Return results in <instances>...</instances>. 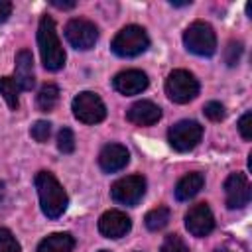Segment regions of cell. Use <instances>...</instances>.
<instances>
[{"label": "cell", "mask_w": 252, "mask_h": 252, "mask_svg": "<svg viewBox=\"0 0 252 252\" xmlns=\"http://www.w3.org/2000/svg\"><path fill=\"white\" fill-rule=\"evenodd\" d=\"M35 189H37L43 215L47 219H59L67 209L69 199L61 183L57 181V177L49 171H39L35 175Z\"/></svg>", "instance_id": "1"}, {"label": "cell", "mask_w": 252, "mask_h": 252, "mask_svg": "<svg viewBox=\"0 0 252 252\" xmlns=\"http://www.w3.org/2000/svg\"><path fill=\"white\" fill-rule=\"evenodd\" d=\"M37 47H39L41 63L47 71H59L65 65V51L55 30V22L47 14L41 16L37 26Z\"/></svg>", "instance_id": "2"}, {"label": "cell", "mask_w": 252, "mask_h": 252, "mask_svg": "<svg viewBox=\"0 0 252 252\" xmlns=\"http://www.w3.org/2000/svg\"><path fill=\"white\" fill-rule=\"evenodd\" d=\"M148 45H150V37H148L146 30L132 24V26L122 28L114 35V39L110 43V49L118 57H136V55L144 53L148 49Z\"/></svg>", "instance_id": "3"}, {"label": "cell", "mask_w": 252, "mask_h": 252, "mask_svg": "<svg viewBox=\"0 0 252 252\" xmlns=\"http://www.w3.org/2000/svg\"><path fill=\"white\" fill-rule=\"evenodd\" d=\"M183 43L191 53L201 57H211L217 51V33L211 28V24L197 20L185 30Z\"/></svg>", "instance_id": "4"}, {"label": "cell", "mask_w": 252, "mask_h": 252, "mask_svg": "<svg viewBox=\"0 0 252 252\" xmlns=\"http://www.w3.org/2000/svg\"><path fill=\"white\" fill-rule=\"evenodd\" d=\"M165 94L177 104H185L199 94V81L185 69H175L165 79Z\"/></svg>", "instance_id": "5"}, {"label": "cell", "mask_w": 252, "mask_h": 252, "mask_svg": "<svg viewBox=\"0 0 252 252\" xmlns=\"http://www.w3.org/2000/svg\"><path fill=\"white\" fill-rule=\"evenodd\" d=\"M73 114L83 124H98L106 118V106L96 93L83 91L73 98Z\"/></svg>", "instance_id": "6"}, {"label": "cell", "mask_w": 252, "mask_h": 252, "mask_svg": "<svg viewBox=\"0 0 252 252\" xmlns=\"http://www.w3.org/2000/svg\"><path fill=\"white\" fill-rule=\"evenodd\" d=\"M203 138V126L195 120H179L167 130V140L173 150L189 152L193 150Z\"/></svg>", "instance_id": "7"}, {"label": "cell", "mask_w": 252, "mask_h": 252, "mask_svg": "<svg viewBox=\"0 0 252 252\" xmlns=\"http://www.w3.org/2000/svg\"><path fill=\"white\" fill-rule=\"evenodd\" d=\"M65 37L67 41L81 51H87L91 47H94L96 39H98V28L85 18H73L67 22L65 26Z\"/></svg>", "instance_id": "8"}, {"label": "cell", "mask_w": 252, "mask_h": 252, "mask_svg": "<svg viewBox=\"0 0 252 252\" xmlns=\"http://www.w3.org/2000/svg\"><path fill=\"white\" fill-rule=\"evenodd\" d=\"M144 193H146V179L142 175H126V177H120L110 187V197L116 203L128 205V207L138 205V201L144 197Z\"/></svg>", "instance_id": "9"}, {"label": "cell", "mask_w": 252, "mask_h": 252, "mask_svg": "<svg viewBox=\"0 0 252 252\" xmlns=\"http://www.w3.org/2000/svg\"><path fill=\"white\" fill-rule=\"evenodd\" d=\"M224 203L228 209H242L250 203V183L244 173H230L226 177Z\"/></svg>", "instance_id": "10"}, {"label": "cell", "mask_w": 252, "mask_h": 252, "mask_svg": "<svg viewBox=\"0 0 252 252\" xmlns=\"http://www.w3.org/2000/svg\"><path fill=\"white\" fill-rule=\"evenodd\" d=\"M185 228L193 236H207L215 228V217L207 203H197L185 213Z\"/></svg>", "instance_id": "11"}, {"label": "cell", "mask_w": 252, "mask_h": 252, "mask_svg": "<svg viewBox=\"0 0 252 252\" xmlns=\"http://www.w3.org/2000/svg\"><path fill=\"white\" fill-rule=\"evenodd\" d=\"M130 228H132L130 217L116 209L102 213V217L98 219V230L106 238H122L130 232Z\"/></svg>", "instance_id": "12"}, {"label": "cell", "mask_w": 252, "mask_h": 252, "mask_svg": "<svg viewBox=\"0 0 252 252\" xmlns=\"http://www.w3.org/2000/svg\"><path fill=\"white\" fill-rule=\"evenodd\" d=\"M112 87L114 91H118L120 94H140L142 91L148 89V75L140 69H126L120 71L118 75H114L112 79Z\"/></svg>", "instance_id": "13"}, {"label": "cell", "mask_w": 252, "mask_h": 252, "mask_svg": "<svg viewBox=\"0 0 252 252\" xmlns=\"http://www.w3.org/2000/svg\"><path fill=\"white\" fill-rule=\"evenodd\" d=\"M130 161V154L122 144H106L98 154V165L106 173L120 171Z\"/></svg>", "instance_id": "14"}, {"label": "cell", "mask_w": 252, "mask_h": 252, "mask_svg": "<svg viewBox=\"0 0 252 252\" xmlns=\"http://www.w3.org/2000/svg\"><path fill=\"white\" fill-rule=\"evenodd\" d=\"M126 118L136 126H152L161 118V108L152 100H138L126 110Z\"/></svg>", "instance_id": "15"}, {"label": "cell", "mask_w": 252, "mask_h": 252, "mask_svg": "<svg viewBox=\"0 0 252 252\" xmlns=\"http://www.w3.org/2000/svg\"><path fill=\"white\" fill-rule=\"evenodd\" d=\"M16 83L20 85L22 91H32L35 77H33V57L32 51L20 49L16 53Z\"/></svg>", "instance_id": "16"}, {"label": "cell", "mask_w": 252, "mask_h": 252, "mask_svg": "<svg viewBox=\"0 0 252 252\" xmlns=\"http://www.w3.org/2000/svg\"><path fill=\"white\" fill-rule=\"evenodd\" d=\"M203 185H205L203 173H199V171L187 173V175H183V177L177 181V185H175V189H173L175 199H177V201H189V199H193V197L203 189Z\"/></svg>", "instance_id": "17"}, {"label": "cell", "mask_w": 252, "mask_h": 252, "mask_svg": "<svg viewBox=\"0 0 252 252\" xmlns=\"http://www.w3.org/2000/svg\"><path fill=\"white\" fill-rule=\"evenodd\" d=\"M75 238L69 232H53L37 244V252H71Z\"/></svg>", "instance_id": "18"}, {"label": "cell", "mask_w": 252, "mask_h": 252, "mask_svg": "<svg viewBox=\"0 0 252 252\" xmlns=\"http://www.w3.org/2000/svg\"><path fill=\"white\" fill-rule=\"evenodd\" d=\"M59 102V87L53 83H45L41 85L39 93H37V108L41 112H51Z\"/></svg>", "instance_id": "19"}, {"label": "cell", "mask_w": 252, "mask_h": 252, "mask_svg": "<svg viewBox=\"0 0 252 252\" xmlns=\"http://www.w3.org/2000/svg\"><path fill=\"white\" fill-rule=\"evenodd\" d=\"M169 219H171V213H169L167 207H156V209H152V211L146 213L144 222H146V228L148 230L158 232V230H161V228H165L169 224Z\"/></svg>", "instance_id": "20"}, {"label": "cell", "mask_w": 252, "mask_h": 252, "mask_svg": "<svg viewBox=\"0 0 252 252\" xmlns=\"http://www.w3.org/2000/svg\"><path fill=\"white\" fill-rule=\"evenodd\" d=\"M20 85L16 83V79L14 77H2L0 79V94L4 96V100H6V104L10 106V110H18V106H20Z\"/></svg>", "instance_id": "21"}, {"label": "cell", "mask_w": 252, "mask_h": 252, "mask_svg": "<svg viewBox=\"0 0 252 252\" xmlns=\"http://www.w3.org/2000/svg\"><path fill=\"white\" fill-rule=\"evenodd\" d=\"M159 252H189V246L179 234H167L161 242Z\"/></svg>", "instance_id": "22"}, {"label": "cell", "mask_w": 252, "mask_h": 252, "mask_svg": "<svg viewBox=\"0 0 252 252\" xmlns=\"http://www.w3.org/2000/svg\"><path fill=\"white\" fill-rule=\"evenodd\" d=\"M57 148L61 154H73L75 152V136L71 128H61L57 134Z\"/></svg>", "instance_id": "23"}, {"label": "cell", "mask_w": 252, "mask_h": 252, "mask_svg": "<svg viewBox=\"0 0 252 252\" xmlns=\"http://www.w3.org/2000/svg\"><path fill=\"white\" fill-rule=\"evenodd\" d=\"M0 252H22L20 242L8 228H0Z\"/></svg>", "instance_id": "24"}, {"label": "cell", "mask_w": 252, "mask_h": 252, "mask_svg": "<svg viewBox=\"0 0 252 252\" xmlns=\"http://www.w3.org/2000/svg\"><path fill=\"white\" fill-rule=\"evenodd\" d=\"M30 134H32V138H33L35 142L43 144V142H47V138H49V134H51V124H49L47 120H35L33 126L30 128Z\"/></svg>", "instance_id": "25"}, {"label": "cell", "mask_w": 252, "mask_h": 252, "mask_svg": "<svg viewBox=\"0 0 252 252\" xmlns=\"http://www.w3.org/2000/svg\"><path fill=\"white\" fill-rule=\"evenodd\" d=\"M240 55H242V43L240 41H230L228 47L224 49V61L228 67H234L238 61H240Z\"/></svg>", "instance_id": "26"}, {"label": "cell", "mask_w": 252, "mask_h": 252, "mask_svg": "<svg viewBox=\"0 0 252 252\" xmlns=\"http://www.w3.org/2000/svg\"><path fill=\"white\" fill-rule=\"evenodd\" d=\"M203 112H205V116H207L209 120H213V122H219V120L224 118V106H222L220 102H217V100L207 102L205 108H203Z\"/></svg>", "instance_id": "27"}, {"label": "cell", "mask_w": 252, "mask_h": 252, "mask_svg": "<svg viewBox=\"0 0 252 252\" xmlns=\"http://www.w3.org/2000/svg\"><path fill=\"white\" fill-rule=\"evenodd\" d=\"M238 132L244 140H252V112H244L238 120Z\"/></svg>", "instance_id": "28"}, {"label": "cell", "mask_w": 252, "mask_h": 252, "mask_svg": "<svg viewBox=\"0 0 252 252\" xmlns=\"http://www.w3.org/2000/svg\"><path fill=\"white\" fill-rule=\"evenodd\" d=\"M12 14V2L10 0H0V24L6 22Z\"/></svg>", "instance_id": "29"}, {"label": "cell", "mask_w": 252, "mask_h": 252, "mask_svg": "<svg viewBox=\"0 0 252 252\" xmlns=\"http://www.w3.org/2000/svg\"><path fill=\"white\" fill-rule=\"evenodd\" d=\"M51 6L59 8V10H71L75 8V2H59V0H51Z\"/></svg>", "instance_id": "30"}, {"label": "cell", "mask_w": 252, "mask_h": 252, "mask_svg": "<svg viewBox=\"0 0 252 252\" xmlns=\"http://www.w3.org/2000/svg\"><path fill=\"white\" fill-rule=\"evenodd\" d=\"M191 2H171V6H189Z\"/></svg>", "instance_id": "31"}, {"label": "cell", "mask_w": 252, "mask_h": 252, "mask_svg": "<svg viewBox=\"0 0 252 252\" xmlns=\"http://www.w3.org/2000/svg\"><path fill=\"white\" fill-rule=\"evenodd\" d=\"M98 252H108V250H98Z\"/></svg>", "instance_id": "32"}]
</instances>
